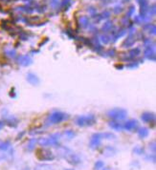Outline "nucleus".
Returning a JSON list of instances; mask_svg holds the SVG:
<instances>
[{
	"mask_svg": "<svg viewBox=\"0 0 156 170\" xmlns=\"http://www.w3.org/2000/svg\"><path fill=\"white\" fill-rule=\"evenodd\" d=\"M72 0H62V2H61V8L63 10H65L69 7V5H70Z\"/></svg>",
	"mask_w": 156,
	"mask_h": 170,
	"instance_id": "a878e982",
	"label": "nucleus"
},
{
	"mask_svg": "<svg viewBox=\"0 0 156 170\" xmlns=\"http://www.w3.org/2000/svg\"><path fill=\"white\" fill-rule=\"evenodd\" d=\"M145 56L148 60L155 61V51L153 47H147L145 50Z\"/></svg>",
	"mask_w": 156,
	"mask_h": 170,
	"instance_id": "9b49d317",
	"label": "nucleus"
},
{
	"mask_svg": "<svg viewBox=\"0 0 156 170\" xmlns=\"http://www.w3.org/2000/svg\"><path fill=\"white\" fill-rule=\"evenodd\" d=\"M96 123V118L94 115H85L79 116L76 119V124L80 127L91 126Z\"/></svg>",
	"mask_w": 156,
	"mask_h": 170,
	"instance_id": "20e7f679",
	"label": "nucleus"
},
{
	"mask_svg": "<svg viewBox=\"0 0 156 170\" xmlns=\"http://www.w3.org/2000/svg\"><path fill=\"white\" fill-rule=\"evenodd\" d=\"M112 26H113V25H112V22L108 21V22H106V24L102 26V30L103 32H108V31H110V30H111Z\"/></svg>",
	"mask_w": 156,
	"mask_h": 170,
	"instance_id": "5701e85b",
	"label": "nucleus"
},
{
	"mask_svg": "<svg viewBox=\"0 0 156 170\" xmlns=\"http://www.w3.org/2000/svg\"><path fill=\"white\" fill-rule=\"evenodd\" d=\"M7 55H8V56H10V57H15V51H14V50L7 51Z\"/></svg>",
	"mask_w": 156,
	"mask_h": 170,
	"instance_id": "c756f323",
	"label": "nucleus"
},
{
	"mask_svg": "<svg viewBox=\"0 0 156 170\" xmlns=\"http://www.w3.org/2000/svg\"><path fill=\"white\" fill-rule=\"evenodd\" d=\"M144 29H145L146 32L151 34H155V33H156V28H155V25H153V24H148L144 27Z\"/></svg>",
	"mask_w": 156,
	"mask_h": 170,
	"instance_id": "f3484780",
	"label": "nucleus"
},
{
	"mask_svg": "<svg viewBox=\"0 0 156 170\" xmlns=\"http://www.w3.org/2000/svg\"><path fill=\"white\" fill-rule=\"evenodd\" d=\"M27 81L32 85H37L39 83V79L36 74L29 73L27 75Z\"/></svg>",
	"mask_w": 156,
	"mask_h": 170,
	"instance_id": "f8f14e48",
	"label": "nucleus"
},
{
	"mask_svg": "<svg viewBox=\"0 0 156 170\" xmlns=\"http://www.w3.org/2000/svg\"><path fill=\"white\" fill-rule=\"evenodd\" d=\"M140 55V49L135 48L132 49L128 52V54H126V57L124 58V60H128V59H133V58L137 57Z\"/></svg>",
	"mask_w": 156,
	"mask_h": 170,
	"instance_id": "ddd939ff",
	"label": "nucleus"
},
{
	"mask_svg": "<svg viewBox=\"0 0 156 170\" xmlns=\"http://www.w3.org/2000/svg\"><path fill=\"white\" fill-rule=\"evenodd\" d=\"M34 170H54V169L51 165H39L34 168Z\"/></svg>",
	"mask_w": 156,
	"mask_h": 170,
	"instance_id": "412c9836",
	"label": "nucleus"
},
{
	"mask_svg": "<svg viewBox=\"0 0 156 170\" xmlns=\"http://www.w3.org/2000/svg\"><path fill=\"white\" fill-rule=\"evenodd\" d=\"M7 123L11 126H15L17 124V120L14 117H10V118L7 120Z\"/></svg>",
	"mask_w": 156,
	"mask_h": 170,
	"instance_id": "b1692460",
	"label": "nucleus"
},
{
	"mask_svg": "<svg viewBox=\"0 0 156 170\" xmlns=\"http://www.w3.org/2000/svg\"><path fill=\"white\" fill-rule=\"evenodd\" d=\"M17 62H18L19 65L26 67V66L31 65L33 63V59H32V57L29 56H19L17 57Z\"/></svg>",
	"mask_w": 156,
	"mask_h": 170,
	"instance_id": "6e6552de",
	"label": "nucleus"
},
{
	"mask_svg": "<svg viewBox=\"0 0 156 170\" xmlns=\"http://www.w3.org/2000/svg\"><path fill=\"white\" fill-rule=\"evenodd\" d=\"M113 140L115 139V135L112 133H95L92 135L89 146L91 149H97L101 144L102 140Z\"/></svg>",
	"mask_w": 156,
	"mask_h": 170,
	"instance_id": "f03ea898",
	"label": "nucleus"
},
{
	"mask_svg": "<svg viewBox=\"0 0 156 170\" xmlns=\"http://www.w3.org/2000/svg\"><path fill=\"white\" fill-rule=\"evenodd\" d=\"M123 127H124V129H125L126 131L135 130V129L138 127V121L136 120H129L125 122Z\"/></svg>",
	"mask_w": 156,
	"mask_h": 170,
	"instance_id": "1a4fd4ad",
	"label": "nucleus"
},
{
	"mask_svg": "<svg viewBox=\"0 0 156 170\" xmlns=\"http://www.w3.org/2000/svg\"><path fill=\"white\" fill-rule=\"evenodd\" d=\"M107 116L110 119H113L115 120H122L126 118L128 116V111L123 108H114L110 109L107 112Z\"/></svg>",
	"mask_w": 156,
	"mask_h": 170,
	"instance_id": "423d86ee",
	"label": "nucleus"
},
{
	"mask_svg": "<svg viewBox=\"0 0 156 170\" xmlns=\"http://www.w3.org/2000/svg\"><path fill=\"white\" fill-rule=\"evenodd\" d=\"M137 133H138V136H139L141 139H145L148 136L149 131L147 127H141V128H139V130L137 131Z\"/></svg>",
	"mask_w": 156,
	"mask_h": 170,
	"instance_id": "dca6fc26",
	"label": "nucleus"
},
{
	"mask_svg": "<svg viewBox=\"0 0 156 170\" xmlns=\"http://www.w3.org/2000/svg\"><path fill=\"white\" fill-rule=\"evenodd\" d=\"M103 166H105V163H103V162H102V161H98V162L95 163L94 169H96V170H100V169H102Z\"/></svg>",
	"mask_w": 156,
	"mask_h": 170,
	"instance_id": "393cba45",
	"label": "nucleus"
},
{
	"mask_svg": "<svg viewBox=\"0 0 156 170\" xmlns=\"http://www.w3.org/2000/svg\"><path fill=\"white\" fill-rule=\"evenodd\" d=\"M102 170H108V169H106V168H105V169H103V168H102Z\"/></svg>",
	"mask_w": 156,
	"mask_h": 170,
	"instance_id": "f704fd0d",
	"label": "nucleus"
},
{
	"mask_svg": "<svg viewBox=\"0 0 156 170\" xmlns=\"http://www.w3.org/2000/svg\"><path fill=\"white\" fill-rule=\"evenodd\" d=\"M66 119H68L67 114L60 112V111H55V112H53L48 117L47 123L48 124H57L63 120H65Z\"/></svg>",
	"mask_w": 156,
	"mask_h": 170,
	"instance_id": "39448f33",
	"label": "nucleus"
},
{
	"mask_svg": "<svg viewBox=\"0 0 156 170\" xmlns=\"http://www.w3.org/2000/svg\"><path fill=\"white\" fill-rule=\"evenodd\" d=\"M60 136H61V135L59 134V133L50 135L49 137L39 139L38 143L41 146H57Z\"/></svg>",
	"mask_w": 156,
	"mask_h": 170,
	"instance_id": "7ed1b4c3",
	"label": "nucleus"
},
{
	"mask_svg": "<svg viewBox=\"0 0 156 170\" xmlns=\"http://www.w3.org/2000/svg\"><path fill=\"white\" fill-rule=\"evenodd\" d=\"M101 41L102 43L106 44V43H108L109 41H110V40H109V37H107V36H102L101 37Z\"/></svg>",
	"mask_w": 156,
	"mask_h": 170,
	"instance_id": "c85d7f7f",
	"label": "nucleus"
},
{
	"mask_svg": "<svg viewBox=\"0 0 156 170\" xmlns=\"http://www.w3.org/2000/svg\"><path fill=\"white\" fill-rule=\"evenodd\" d=\"M36 156L39 161H53L55 159V155L53 154V152L49 149L46 148H38L37 149Z\"/></svg>",
	"mask_w": 156,
	"mask_h": 170,
	"instance_id": "0eeeda50",
	"label": "nucleus"
},
{
	"mask_svg": "<svg viewBox=\"0 0 156 170\" xmlns=\"http://www.w3.org/2000/svg\"><path fill=\"white\" fill-rule=\"evenodd\" d=\"M10 146H11V143L9 142V140H6V142H0V150L6 151V150L9 149Z\"/></svg>",
	"mask_w": 156,
	"mask_h": 170,
	"instance_id": "a211bd4d",
	"label": "nucleus"
},
{
	"mask_svg": "<svg viewBox=\"0 0 156 170\" xmlns=\"http://www.w3.org/2000/svg\"><path fill=\"white\" fill-rule=\"evenodd\" d=\"M65 170H74V169H65Z\"/></svg>",
	"mask_w": 156,
	"mask_h": 170,
	"instance_id": "72a5a7b5",
	"label": "nucleus"
},
{
	"mask_svg": "<svg viewBox=\"0 0 156 170\" xmlns=\"http://www.w3.org/2000/svg\"><path fill=\"white\" fill-rule=\"evenodd\" d=\"M133 152L135 154H137V155H142L143 153H144V149L142 148V147H139V146H137V147H135L134 149H133Z\"/></svg>",
	"mask_w": 156,
	"mask_h": 170,
	"instance_id": "bb28decb",
	"label": "nucleus"
},
{
	"mask_svg": "<svg viewBox=\"0 0 156 170\" xmlns=\"http://www.w3.org/2000/svg\"><path fill=\"white\" fill-rule=\"evenodd\" d=\"M3 125H4L3 122H2V121H0V129H1V128L3 127Z\"/></svg>",
	"mask_w": 156,
	"mask_h": 170,
	"instance_id": "473e14b6",
	"label": "nucleus"
},
{
	"mask_svg": "<svg viewBox=\"0 0 156 170\" xmlns=\"http://www.w3.org/2000/svg\"><path fill=\"white\" fill-rule=\"evenodd\" d=\"M37 139H31L30 140H29V143H28V146H27V148L29 151H31L34 148V146H36V143H37Z\"/></svg>",
	"mask_w": 156,
	"mask_h": 170,
	"instance_id": "6ab92c4d",
	"label": "nucleus"
},
{
	"mask_svg": "<svg viewBox=\"0 0 156 170\" xmlns=\"http://www.w3.org/2000/svg\"><path fill=\"white\" fill-rule=\"evenodd\" d=\"M135 41H136V39L133 37V34H129L128 37L126 38L125 41L123 42L122 47H123V48H128V47H131L132 45L135 43Z\"/></svg>",
	"mask_w": 156,
	"mask_h": 170,
	"instance_id": "4468645a",
	"label": "nucleus"
},
{
	"mask_svg": "<svg viewBox=\"0 0 156 170\" xmlns=\"http://www.w3.org/2000/svg\"><path fill=\"white\" fill-rule=\"evenodd\" d=\"M109 15H110V13L107 11H102L99 16H100V19H102V18H107V17H109Z\"/></svg>",
	"mask_w": 156,
	"mask_h": 170,
	"instance_id": "cd10ccee",
	"label": "nucleus"
},
{
	"mask_svg": "<svg viewBox=\"0 0 156 170\" xmlns=\"http://www.w3.org/2000/svg\"><path fill=\"white\" fill-rule=\"evenodd\" d=\"M108 125H109V127H110L111 129H113V130H115V131H121L122 129H124L123 124L120 123V122H118V121H110Z\"/></svg>",
	"mask_w": 156,
	"mask_h": 170,
	"instance_id": "2eb2a0df",
	"label": "nucleus"
},
{
	"mask_svg": "<svg viewBox=\"0 0 156 170\" xmlns=\"http://www.w3.org/2000/svg\"><path fill=\"white\" fill-rule=\"evenodd\" d=\"M141 119L144 122H154L155 121V115L151 112H145L142 114Z\"/></svg>",
	"mask_w": 156,
	"mask_h": 170,
	"instance_id": "9d476101",
	"label": "nucleus"
},
{
	"mask_svg": "<svg viewBox=\"0 0 156 170\" xmlns=\"http://www.w3.org/2000/svg\"><path fill=\"white\" fill-rule=\"evenodd\" d=\"M75 135L76 134H75V132L72 131V130H67L63 133V136H64L67 140H72L75 137Z\"/></svg>",
	"mask_w": 156,
	"mask_h": 170,
	"instance_id": "aec40b11",
	"label": "nucleus"
},
{
	"mask_svg": "<svg viewBox=\"0 0 156 170\" xmlns=\"http://www.w3.org/2000/svg\"><path fill=\"white\" fill-rule=\"evenodd\" d=\"M133 13H134V7H131L129 8V11H128V16H130L131 14H133Z\"/></svg>",
	"mask_w": 156,
	"mask_h": 170,
	"instance_id": "2f4dec72",
	"label": "nucleus"
},
{
	"mask_svg": "<svg viewBox=\"0 0 156 170\" xmlns=\"http://www.w3.org/2000/svg\"><path fill=\"white\" fill-rule=\"evenodd\" d=\"M57 152L60 153V157L65 159L68 162V163H70L72 165H78L82 162L80 158L75 152H73L71 149L67 147H64V146H60L59 149H57Z\"/></svg>",
	"mask_w": 156,
	"mask_h": 170,
	"instance_id": "f257e3e1",
	"label": "nucleus"
},
{
	"mask_svg": "<svg viewBox=\"0 0 156 170\" xmlns=\"http://www.w3.org/2000/svg\"><path fill=\"white\" fill-rule=\"evenodd\" d=\"M151 150L153 151V153H154V152H155V142H152L151 144L149 143V149H151Z\"/></svg>",
	"mask_w": 156,
	"mask_h": 170,
	"instance_id": "7c9ffc66",
	"label": "nucleus"
},
{
	"mask_svg": "<svg viewBox=\"0 0 156 170\" xmlns=\"http://www.w3.org/2000/svg\"><path fill=\"white\" fill-rule=\"evenodd\" d=\"M80 25H82V27H86L89 24V20L86 16H82L80 18Z\"/></svg>",
	"mask_w": 156,
	"mask_h": 170,
	"instance_id": "4be33fe9",
	"label": "nucleus"
}]
</instances>
